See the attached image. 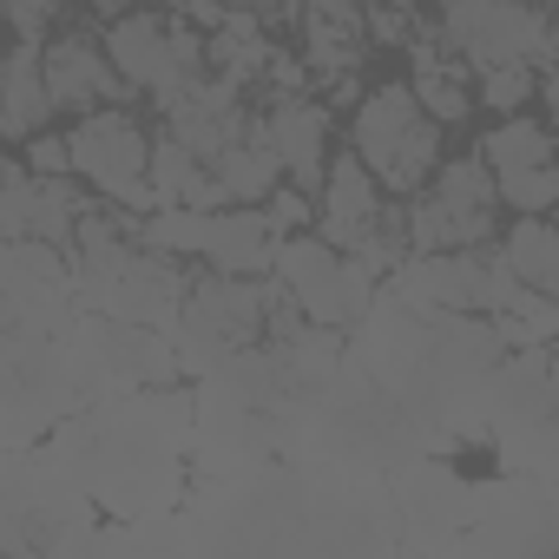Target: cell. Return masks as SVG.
<instances>
[{
	"instance_id": "cell-1",
	"label": "cell",
	"mask_w": 559,
	"mask_h": 559,
	"mask_svg": "<svg viewBox=\"0 0 559 559\" xmlns=\"http://www.w3.org/2000/svg\"><path fill=\"white\" fill-rule=\"evenodd\" d=\"M349 152L369 165V178L389 191V198H415L428 185V171L441 165V126L415 106L408 80H389L376 86L356 119H349Z\"/></svg>"
},
{
	"instance_id": "cell-2",
	"label": "cell",
	"mask_w": 559,
	"mask_h": 559,
	"mask_svg": "<svg viewBox=\"0 0 559 559\" xmlns=\"http://www.w3.org/2000/svg\"><path fill=\"white\" fill-rule=\"evenodd\" d=\"M493 217H500V198H493V171L480 165V152H467L454 165H435L428 185L415 198H402L408 257H421V250H480V243H493Z\"/></svg>"
},
{
	"instance_id": "cell-3",
	"label": "cell",
	"mask_w": 559,
	"mask_h": 559,
	"mask_svg": "<svg viewBox=\"0 0 559 559\" xmlns=\"http://www.w3.org/2000/svg\"><path fill=\"white\" fill-rule=\"evenodd\" d=\"M67 152H73V178H93L119 211H158V185L145 178V152H152V132L126 112V106H93L80 112V126L67 132Z\"/></svg>"
},
{
	"instance_id": "cell-4",
	"label": "cell",
	"mask_w": 559,
	"mask_h": 559,
	"mask_svg": "<svg viewBox=\"0 0 559 559\" xmlns=\"http://www.w3.org/2000/svg\"><path fill=\"white\" fill-rule=\"evenodd\" d=\"M441 40L461 53L474 73L480 67H533L546 73V8L539 0H448L441 8Z\"/></svg>"
},
{
	"instance_id": "cell-5",
	"label": "cell",
	"mask_w": 559,
	"mask_h": 559,
	"mask_svg": "<svg viewBox=\"0 0 559 559\" xmlns=\"http://www.w3.org/2000/svg\"><path fill=\"white\" fill-rule=\"evenodd\" d=\"M40 80H47L53 112H93V106H126V99H139V93L112 73V60H106V47L93 40V27H53V34L40 40Z\"/></svg>"
},
{
	"instance_id": "cell-6",
	"label": "cell",
	"mask_w": 559,
	"mask_h": 559,
	"mask_svg": "<svg viewBox=\"0 0 559 559\" xmlns=\"http://www.w3.org/2000/svg\"><path fill=\"white\" fill-rule=\"evenodd\" d=\"M99 47H106L112 73H119L132 93H152L158 106H171V99L185 93V80L171 73V21H165L158 8H145V0L99 27Z\"/></svg>"
},
{
	"instance_id": "cell-7",
	"label": "cell",
	"mask_w": 559,
	"mask_h": 559,
	"mask_svg": "<svg viewBox=\"0 0 559 559\" xmlns=\"http://www.w3.org/2000/svg\"><path fill=\"white\" fill-rule=\"evenodd\" d=\"M263 145L276 152V165H284V178L297 191H317L323 185V165H330V112L310 99V93H290L276 99L263 119H257Z\"/></svg>"
},
{
	"instance_id": "cell-8",
	"label": "cell",
	"mask_w": 559,
	"mask_h": 559,
	"mask_svg": "<svg viewBox=\"0 0 559 559\" xmlns=\"http://www.w3.org/2000/svg\"><path fill=\"white\" fill-rule=\"evenodd\" d=\"M382 204H389V191L369 178V165H362L356 152H330V165H323V185H317L323 243H336V250H356V243L376 230Z\"/></svg>"
},
{
	"instance_id": "cell-9",
	"label": "cell",
	"mask_w": 559,
	"mask_h": 559,
	"mask_svg": "<svg viewBox=\"0 0 559 559\" xmlns=\"http://www.w3.org/2000/svg\"><path fill=\"white\" fill-rule=\"evenodd\" d=\"M185 310V276L171 257L158 250H132V263L112 276V310L119 323H145V330H171V317Z\"/></svg>"
},
{
	"instance_id": "cell-10",
	"label": "cell",
	"mask_w": 559,
	"mask_h": 559,
	"mask_svg": "<svg viewBox=\"0 0 559 559\" xmlns=\"http://www.w3.org/2000/svg\"><path fill=\"white\" fill-rule=\"evenodd\" d=\"M270 217L263 204H217L211 211V230H204V263L211 270H230V276H263L270 270Z\"/></svg>"
},
{
	"instance_id": "cell-11",
	"label": "cell",
	"mask_w": 559,
	"mask_h": 559,
	"mask_svg": "<svg viewBox=\"0 0 559 559\" xmlns=\"http://www.w3.org/2000/svg\"><path fill=\"white\" fill-rule=\"evenodd\" d=\"M47 119H53V99H47V80H40V47L14 40L8 67H0V139L27 145L34 132H47Z\"/></svg>"
},
{
	"instance_id": "cell-12",
	"label": "cell",
	"mask_w": 559,
	"mask_h": 559,
	"mask_svg": "<svg viewBox=\"0 0 559 559\" xmlns=\"http://www.w3.org/2000/svg\"><path fill=\"white\" fill-rule=\"evenodd\" d=\"M204 171H211V185H217V198H224V204H263V191L284 178V165H276V152L263 145V132L230 139Z\"/></svg>"
},
{
	"instance_id": "cell-13",
	"label": "cell",
	"mask_w": 559,
	"mask_h": 559,
	"mask_svg": "<svg viewBox=\"0 0 559 559\" xmlns=\"http://www.w3.org/2000/svg\"><path fill=\"white\" fill-rule=\"evenodd\" d=\"M500 263L520 276L526 290H559V230L546 217H513L507 224V243H500Z\"/></svg>"
},
{
	"instance_id": "cell-14",
	"label": "cell",
	"mask_w": 559,
	"mask_h": 559,
	"mask_svg": "<svg viewBox=\"0 0 559 559\" xmlns=\"http://www.w3.org/2000/svg\"><path fill=\"white\" fill-rule=\"evenodd\" d=\"M480 165L487 171H526V165H552V126L533 112H507V126H493L480 139Z\"/></svg>"
},
{
	"instance_id": "cell-15",
	"label": "cell",
	"mask_w": 559,
	"mask_h": 559,
	"mask_svg": "<svg viewBox=\"0 0 559 559\" xmlns=\"http://www.w3.org/2000/svg\"><path fill=\"white\" fill-rule=\"evenodd\" d=\"M204 230H211V211H198V204H158V211H145L139 243L158 250V257H204Z\"/></svg>"
},
{
	"instance_id": "cell-16",
	"label": "cell",
	"mask_w": 559,
	"mask_h": 559,
	"mask_svg": "<svg viewBox=\"0 0 559 559\" xmlns=\"http://www.w3.org/2000/svg\"><path fill=\"white\" fill-rule=\"evenodd\" d=\"M493 198L513 217H546L559 204V171L552 165H526V171H493Z\"/></svg>"
},
{
	"instance_id": "cell-17",
	"label": "cell",
	"mask_w": 559,
	"mask_h": 559,
	"mask_svg": "<svg viewBox=\"0 0 559 559\" xmlns=\"http://www.w3.org/2000/svg\"><path fill=\"white\" fill-rule=\"evenodd\" d=\"M60 14H67V0H0V21H8L14 40H27V47H40L60 27Z\"/></svg>"
},
{
	"instance_id": "cell-18",
	"label": "cell",
	"mask_w": 559,
	"mask_h": 559,
	"mask_svg": "<svg viewBox=\"0 0 559 559\" xmlns=\"http://www.w3.org/2000/svg\"><path fill=\"white\" fill-rule=\"evenodd\" d=\"M533 67H480V99L493 106V112H520L526 99H533Z\"/></svg>"
},
{
	"instance_id": "cell-19",
	"label": "cell",
	"mask_w": 559,
	"mask_h": 559,
	"mask_svg": "<svg viewBox=\"0 0 559 559\" xmlns=\"http://www.w3.org/2000/svg\"><path fill=\"white\" fill-rule=\"evenodd\" d=\"M27 171H34V178H73L67 132H34V139H27Z\"/></svg>"
},
{
	"instance_id": "cell-20",
	"label": "cell",
	"mask_w": 559,
	"mask_h": 559,
	"mask_svg": "<svg viewBox=\"0 0 559 559\" xmlns=\"http://www.w3.org/2000/svg\"><path fill=\"white\" fill-rule=\"evenodd\" d=\"M8 171H14V165H8V158H0V185H8Z\"/></svg>"
},
{
	"instance_id": "cell-21",
	"label": "cell",
	"mask_w": 559,
	"mask_h": 559,
	"mask_svg": "<svg viewBox=\"0 0 559 559\" xmlns=\"http://www.w3.org/2000/svg\"><path fill=\"white\" fill-rule=\"evenodd\" d=\"M0 250H8V230H0Z\"/></svg>"
}]
</instances>
